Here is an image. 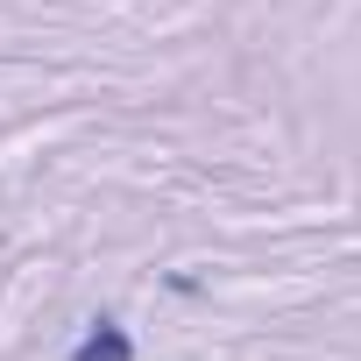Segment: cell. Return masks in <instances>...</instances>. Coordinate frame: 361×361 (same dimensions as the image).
I'll list each match as a JSON object with an SVG mask.
<instances>
[{
  "label": "cell",
  "instance_id": "cell-1",
  "mask_svg": "<svg viewBox=\"0 0 361 361\" xmlns=\"http://www.w3.org/2000/svg\"><path fill=\"white\" fill-rule=\"evenodd\" d=\"M64 361H135V340H128L114 319H99V326H92V333H85Z\"/></svg>",
  "mask_w": 361,
  "mask_h": 361
}]
</instances>
